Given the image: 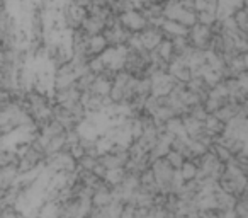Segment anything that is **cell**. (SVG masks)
Listing matches in <instances>:
<instances>
[{"label":"cell","mask_w":248,"mask_h":218,"mask_svg":"<svg viewBox=\"0 0 248 218\" xmlns=\"http://www.w3.org/2000/svg\"><path fill=\"white\" fill-rule=\"evenodd\" d=\"M196 14H197V22H199V24H204V26H209V28L217 21L214 12L202 11V12H196Z\"/></svg>","instance_id":"obj_20"},{"label":"cell","mask_w":248,"mask_h":218,"mask_svg":"<svg viewBox=\"0 0 248 218\" xmlns=\"http://www.w3.org/2000/svg\"><path fill=\"white\" fill-rule=\"evenodd\" d=\"M107 48V41L106 38L100 34H93V36H89L87 38V50H89V55L90 56H95V55H100L104 50Z\"/></svg>","instance_id":"obj_8"},{"label":"cell","mask_w":248,"mask_h":218,"mask_svg":"<svg viewBox=\"0 0 248 218\" xmlns=\"http://www.w3.org/2000/svg\"><path fill=\"white\" fill-rule=\"evenodd\" d=\"M87 68H89V72L93 73V75H99V73H102L104 70H106V65H104L100 55H95V56H90L89 58V62H87Z\"/></svg>","instance_id":"obj_15"},{"label":"cell","mask_w":248,"mask_h":218,"mask_svg":"<svg viewBox=\"0 0 248 218\" xmlns=\"http://www.w3.org/2000/svg\"><path fill=\"white\" fill-rule=\"evenodd\" d=\"M97 159H99V157L83 153V155L77 160V167H78V169H82V170H92L93 167L97 166Z\"/></svg>","instance_id":"obj_16"},{"label":"cell","mask_w":248,"mask_h":218,"mask_svg":"<svg viewBox=\"0 0 248 218\" xmlns=\"http://www.w3.org/2000/svg\"><path fill=\"white\" fill-rule=\"evenodd\" d=\"M150 82H152V94H150V96L165 97L172 92V89L177 84V80L173 79L169 72H156L150 77Z\"/></svg>","instance_id":"obj_1"},{"label":"cell","mask_w":248,"mask_h":218,"mask_svg":"<svg viewBox=\"0 0 248 218\" xmlns=\"http://www.w3.org/2000/svg\"><path fill=\"white\" fill-rule=\"evenodd\" d=\"M155 53L158 55L160 60H163V62L170 63L173 58H175V51H173V46H172V41H170V38H163L162 41H160V45L156 46Z\"/></svg>","instance_id":"obj_9"},{"label":"cell","mask_w":248,"mask_h":218,"mask_svg":"<svg viewBox=\"0 0 248 218\" xmlns=\"http://www.w3.org/2000/svg\"><path fill=\"white\" fill-rule=\"evenodd\" d=\"M211 36H213V31H211L209 26L199 24V22H196L192 28H189V33H187V39H189L190 46L199 50H207Z\"/></svg>","instance_id":"obj_3"},{"label":"cell","mask_w":248,"mask_h":218,"mask_svg":"<svg viewBox=\"0 0 248 218\" xmlns=\"http://www.w3.org/2000/svg\"><path fill=\"white\" fill-rule=\"evenodd\" d=\"M138 34H140V39H141L143 48H145L146 51H155L156 46L160 45V41L165 38L162 29L155 28V26H148V28H145L141 33H138Z\"/></svg>","instance_id":"obj_4"},{"label":"cell","mask_w":248,"mask_h":218,"mask_svg":"<svg viewBox=\"0 0 248 218\" xmlns=\"http://www.w3.org/2000/svg\"><path fill=\"white\" fill-rule=\"evenodd\" d=\"M160 29H162V33H163V36H165V38L187 36V33H189V28L182 26L180 22L170 21V19H163V22H162V26H160Z\"/></svg>","instance_id":"obj_7"},{"label":"cell","mask_w":248,"mask_h":218,"mask_svg":"<svg viewBox=\"0 0 248 218\" xmlns=\"http://www.w3.org/2000/svg\"><path fill=\"white\" fill-rule=\"evenodd\" d=\"M233 21L234 24H236V28L240 29V31L243 33H248V17H247V7H241L238 9V11L233 12Z\"/></svg>","instance_id":"obj_14"},{"label":"cell","mask_w":248,"mask_h":218,"mask_svg":"<svg viewBox=\"0 0 248 218\" xmlns=\"http://www.w3.org/2000/svg\"><path fill=\"white\" fill-rule=\"evenodd\" d=\"M165 160L170 164V166L173 167V169H180V166H182L184 160H186V159H184V155H182L180 152H177V150H172V149H170V150H169V153L165 155Z\"/></svg>","instance_id":"obj_18"},{"label":"cell","mask_w":248,"mask_h":218,"mask_svg":"<svg viewBox=\"0 0 248 218\" xmlns=\"http://www.w3.org/2000/svg\"><path fill=\"white\" fill-rule=\"evenodd\" d=\"M217 218H236V211L234 208H224V210H216Z\"/></svg>","instance_id":"obj_21"},{"label":"cell","mask_w":248,"mask_h":218,"mask_svg":"<svg viewBox=\"0 0 248 218\" xmlns=\"http://www.w3.org/2000/svg\"><path fill=\"white\" fill-rule=\"evenodd\" d=\"M189 116H192L194 119H199V121H204V119L207 118V115L209 113L204 109V106H202V102H197V104H194L192 107H189V113H187Z\"/></svg>","instance_id":"obj_19"},{"label":"cell","mask_w":248,"mask_h":218,"mask_svg":"<svg viewBox=\"0 0 248 218\" xmlns=\"http://www.w3.org/2000/svg\"><path fill=\"white\" fill-rule=\"evenodd\" d=\"M92 172L95 174L97 177H100V179H102V177H104V174H106V169H104V167H102V166H100V164H99V160H97V166H95V167H93V169H92Z\"/></svg>","instance_id":"obj_22"},{"label":"cell","mask_w":248,"mask_h":218,"mask_svg":"<svg viewBox=\"0 0 248 218\" xmlns=\"http://www.w3.org/2000/svg\"><path fill=\"white\" fill-rule=\"evenodd\" d=\"M163 126H165V132L170 133V135H173V136L186 135V130H184L182 119H180L179 116H173V118L167 119V121L163 123Z\"/></svg>","instance_id":"obj_12"},{"label":"cell","mask_w":248,"mask_h":218,"mask_svg":"<svg viewBox=\"0 0 248 218\" xmlns=\"http://www.w3.org/2000/svg\"><path fill=\"white\" fill-rule=\"evenodd\" d=\"M211 150H213L214 155H216V159L219 160L221 164H226L228 160L233 159V153H231L230 150H228L226 147H223V145H217V143H214V145L211 147Z\"/></svg>","instance_id":"obj_17"},{"label":"cell","mask_w":248,"mask_h":218,"mask_svg":"<svg viewBox=\"0 0 248 218\" xmlns=\"http://www.w3.org/2000/svg\"><path fill=\"white\" fill-rule=\"evenodd\" d=\"M179 172H180V176H182L184 183H186V181L196 179V176H197V164H196V160H184V164L180 166Z\"/></svg>","instance_id":"obj_13"},{"label":"cell","mask_w":248,"mask_h":218,"mask_svg":"<svg viewBox=\"0 0 248 218\" xmlns=\"http://www.w3.org/2000/svg\"><path fill=\"white\" fill-rule=\"evenodd\" d=\"M119 22L128 29L129 33H141L145 28H148V21L145 19V16L138 11V9H131V11L121 12Z\"/></svg>","instance_id":"obj_2"},{"label":"cell","mask_w":248,"mask_h":218,"mask_svg":"<svg viewBox=\"0 0 248 218\" xmlns=\"http://www.w3.org/2000/svg\"><path fill=\"white\" fill-rule=\"evenodd\" d=\"M204 130H206L213 138H216V136H219L221 133H223L224 123H221L214 115H207V118L204 119Z\"/></svg>","instance_id":"obj_10"},{"label":"cell","mask_w":248,"mask_h":218,"mask_svg":"<svg viewBox=\"0 0 248 218\" xmlns=\"http://www.w3.org/2000/svg\"><path fill=\"white\" fill-rule=\"evenodd\" d=\"M19 176L17 164H7L0 167V191H5L16 184V179Z\"/></svg>","instance_id":"obj_5"},{"label":"cell","mask_w":248,"mask_h":218,"mask_svg":"<svg viewBox=\"0 0 248 218\" xmlns=\"http://www.w3.org/2000/svg\"><path fill=\"white\" fill-rule=\"evenodd\" d=\"M104 28H106V22H104V19L97 17V16H90V14L85 16L82 26H80V29H82L87 36L100 34V33L104 31Z\"/></svg>","instance_id":"obj_6"},{"label":"cell","mask_w":248,"mask_h":218,"mask_svg":"<svg viewBox=\"0 0 248 218\" xmlns=\"http://www.w3.org/2000/svg\"><path fill=\"white\" fill-rule=\"evenodd\" d=\"M124 176H126V170H124V167H117V169H107L106 174H104L102 181L107 184V186L114 187L117 186V184H121V181L124 179Z\"/></svg>","instance_id":"obj_11"}]
</instances>
